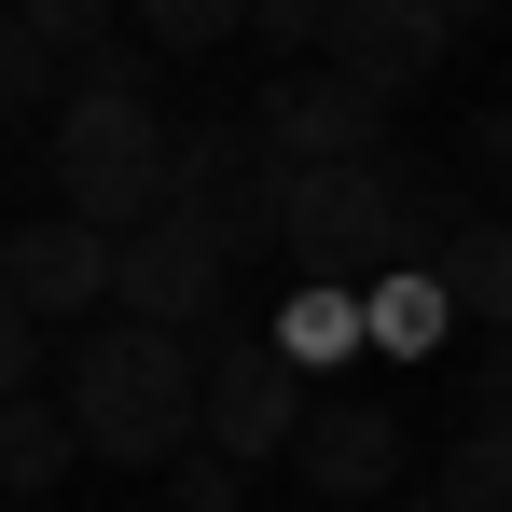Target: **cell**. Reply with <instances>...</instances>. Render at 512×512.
I'll return each mask as SVG.
<instances>
[{
  "label": "cell",
  "mask_w": 512,
  "mask_h": 512,
  "mask_svg": "<svg viewBox=\"0 0 512 512\" xmlns=\"http://www.w3.org/2000/svg\"><path fill=\"white\" fill-rule=\"evenodd\" d=\"M70 416L111 471H167L180 443H208V346L153 333V319H111L70 346Z\"/></svg>",
  "instance_id": "6da1fadb"
},
{
  "label": "cell",
  "mask_w": 512,
  "mask_h": 512,
  "mask_svg": "<svg viewBox=\"0 0 512 512\" xmlns=\"http://www.w3.org/2000/svg\"><path fill=\"white\" fill-rule=\"evenodd\" d=\"M167 194H180V125L139 84L84 70L56 97V208H84L97 236H139V222H167Z\"/></svg>",
  "instance_id": "7a4b0ae2"
},
{
  "label": "cell",
  "mask_w": 512,
  "mask_h": 512,
  "mask_svg": "<svg viewBox=\"0 0 512 512\" xmlns=\"http://www.w3.org/2000/svg\"><path fill=\"white\" fill-rule=\"evenodd\" d=\"M222 291H236V250H222L194 208L139 222L125 263H111V305H125V319H153V333H208V319H222Z\"/></svg>",
  "instance_id": "3957f363"
},
{
  "label": "cell",
  "mask_w": 512,
  "mask_h": 512,
  "mask_svg": "<svg viewBox=\"0 0 512 512\" xmlns=\"http://www.w3.org/2000/svg\"><path fill=\"white\" fill-rule=\"evenodd\" d=\"M305 416H319V402H305V360H291V346L277 333H222L208 346V443H222V457H291V443H305Z\"/></svg>",
  "instance_id": "277c9868"
},
{
  "label": "cell",
  "mask_w": 512,
  "mask_h": 512,
  "mask_svg": "<svg viewBox=\"0 0 512 512\" xmlns=\"http://www.w3.org/2000/svg\"><path fill=\"white\" fill-rule=\"evenodd\" d=\"M111 263H125V236H97L84 208H56V222H0V291H14L42 333L111 319Z\"/></svg>",
  "instance_id": "5b68a950"
},
{
  "label": "cell",
  "mask_w": 512,
  "mask_h": 512,
  "mask_svg": "<svg viewBox=\"0 0 512 512\" xmlns=\"http://www.w3.org/2000/svg\"><path fill=\"white\" fill-rule=\"evenodd\" d=\"M388 111H402V97L346 84L333 56L250 97V125H263V153H277V167H360V153H388Z\"/></svg>",
  "instance_id": "8992f818"
},
{
  "label": "cell",
  "mask_w": 512,
  "mask_h": 512,
  "mask_svg": "<svg viewBox=\"0 0 512 512\" xmlns=\"http://www.w3.org/2000/svg\"><path fill=\"white\" fill-rule=\"evenodd\" d=\"M457 28H471V14H443V0H333L319 56H333L346 84H374V97H416V84H443Z\"/></svg>",
  "instance_id": "52a82bcc"
},
{
  "label": "cell",
  "mask_w": 512,
  "mask_h": 512,
  "mask_svg": "<svg viewBox=\"0 0 512 512\" xmlns=\"http://www.w3.org/2000/svg\"><path fill=\"white\" fill-rule=\"evenodd\" d=\"M291 471H305L319 499H402L416 429L388 416V402H319V416H305V443H291Z\"/></svg>",
  "instance_id": "ba28073f"
},
{
  "label": "cell",
  "mask_w": 512,
  "mask_h": 512,
  "mask_svg": "<svg viewBox=\"0 0 512 512\" xmlns=\"http://www.w3.org/2000/svg\"><path fill=\"white\" fill-rule=\"evenodd\" d=\"M360 319H374V360H443L457 291H443V263H388V277H360Z\"/></svg>",
  "instance_id": "9c48e42d"
},
{
  "label": "cell",
  "mask_w": 512,
  "mask_h": 512,
  "mask_svg": "<svg viewBox=\"0 0 512 512\" xmlns=\"http://www.w3.org/2000/svg\"><path fill=\"white\" fill-rule=\"evenodd\" d=\"M263 333L291 346L305 374H346V360H374V319H360V277H305V291H291V305H277Z\"/></svg>",
  "instance_id": "30bf717a"
},
{
  "label": "cell",
  "mask_w": 512,
  "mask_h": 512,
  "mask_svg": "<svg viewBox=\"0 0 512 512\" xmlns=\"http://www.w3.org/2000/svg\"><path fill=\"white\" fill-rule=\"evenodd\" d=\"M70 457H97L70 402H28V388L0 402V499H42V485H70Z\"/></svg>",
  "instance_id": "8fae6325"
},
{
  "label": "cell",
  "mask_w": 512,
  "mask_h": 512,
  "mask_svg": "<svg viewBox=\"0 0 512 512\" xmlns=\"http://www.w3.org/2000/svg\"><path fill=\"white\" fill-rule=\"evenodd\" d=\"M443 291H457V319L512 333V208H485V222H457V236H443Z\"/></svg>",
  "instance_id": "7c38bea8"
},
{
  "label": "cell",
  "mask_w": 512,
  "mask_h": 512,
  "mask_svg": "<svg viewBox=\"0 0 512 512\" xmlns=\"http://www.w3.org/2000/svg\"><path fill=\"white\" fill-rule=\"evenodd\" d=\"M14 14H28V28H42V42H56L70 70H111V84H139V56H153V42L125 56V28H139L125 0H14Z\"/></svg>",
  "instance_id": "4fadbf2b"
},
{
  "label": "cell",
  "mask_w": 512,
  "mask_h": 512,
  "mask_svg": "<svg viewBox=\"0 0 512 512\" xmlns=\"http://www.w3.org/2000/svg\"><path fill=\"white\" fill-rule=\"evenodd\" d=\"M443 499H457V512H512V416H499V402H485L471 443H443Z\"/></svg>",
  "instance_id": "5bb4252c"
},
{
  "label": "cell",
  "mask_w": 512,
  "mask_h": 512,
  "mask_svg": "<svg viewBox=\"0 0 512 512\" xmlns=\"http://www.w3.org/2000/svg\"><path fill=\"white\" fill-rule=\"evenodd\" d=\"M56 97H70V56H56V42L0 0V111H56Z\"/></svg>",
  "instance_id": "9a60e30c"
},
{
  "label": "cell",
  "mask_w": 512,
  "mask_h": 512,
  "mask_svg": "<svg viewBox=\"0 0 512 512\" xmlns=\"http://www.w3.org/2000/svg\"><path fill=\"white\" fill-rule=\"evenodd\" d=\"M125 14H139L153 56H208L222 28H250V0H125Z\"/></svg>",
  "instance_id": "2e32d148"
},
{
  "label": "cell",
  "mask_w": 512,
  "mask_h": 512,
  "mask_svg": "<svg viewBox=\"0 0 512 512\" xmlns=\"http://www.w3.org/2000/svg\"><path fill=\"white\" fill-rule=\"evenodd\" d=\"M236 499H250V457H222V443L167 457V512H236Z\"/></svg>",
  "instance_id": "e0dca14e"
},
{
  "label": "cell",
  "mask_w": 512,
  "mask_h": 512,
  "mask_svg": "<svg viewBox=\"0 0 512 512\" xmlns=\"http://www.w3.org/2000/svg\"><path fill=\"white\" fill-rule=\"evenodd\" d=\"M263 42H291V56H319V28H333V0H250Z\"/></svg>",
  "instance_id": "ac0fdd59"
},
{
  "label": "cell",
  "mask_w": 512,
  "mask_h": 512,
  "mask_svg": "<svg viewBox=\"0 0 512 512\" xmlns=\"http://www.w3.org/2000/svg\"><path fill=\"white\" fill-rule=\"evenodd\" d=\"M28 360H42V319H28V305H14V291H0V402H14V388H28Z\"/></svg>",
  "instance_id": "d6986e66"
},
{
  "label": "cell",
  "mask_w": 512,
  "mask_h": 512,
  "mask_svg": "<svg viewBox=\"0 0 512 512\" xmlns=\"http://www.w3.org/2000/svg\"><path fill=\"white\" fill-rule=\"evenodd\" d=\"M485 402L512 416V333H485Z\"/></svg>",
  "instance_id": "ffe728a7"
},
{
  "label": "cell",
  "mask_w": 512,
  "mask_h": 512,
  "mask_svg": "<svg viewBox=\"0 0 512 512\" xmlns=\"http://www.w3.org/2000/svg\"><path fill=\"white\" fill-rule=\"evenodd\" d=\"M388 512H457V499H443V485H429V499H388Z\"/></svg>",
  "instance_id": "44dd1931"
},
{
  "label": "cell",
  "mask_w": 512,
  "mask_h": 512,
  "mask_svg": "<svg viewBox=\"0 0 512 512\" xmlns=\"http://www.w3.org/2000/svg\"><path fill=\"white\" fill-rule=\"evenodd\" d=\"M443 14H499V0H443Z\"/></svg>",
  "instance_id": "7402d4cb"
},
{
  "label": "cell",
  "mask_w": 512,
  "mask_h": 512,
  "mask_svg": "<svg viewBox=\"0 0 512 512\" xmlns=\"http://www.w3.org/2000/svg\"><path fill=\"white\" fill-rule=\"evenodd\" d=\"M499 208H512V167H499Z\"/></svg>",
  "instance_id": "603a6c76"
}]
</instances>
